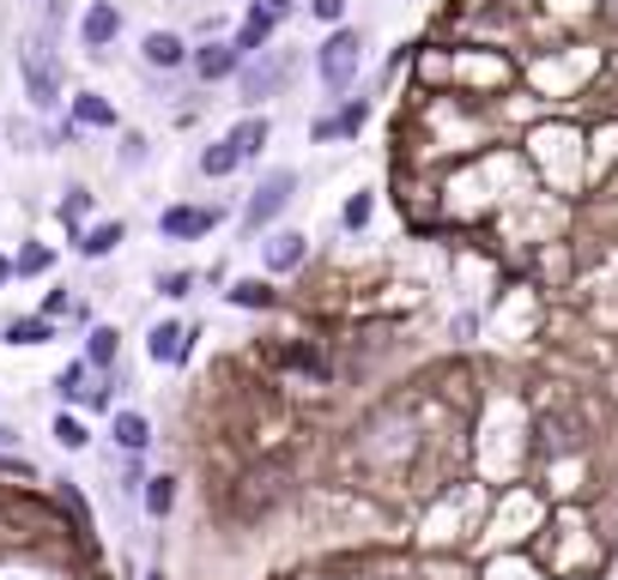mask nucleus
<instances>
[{
    "instance_id": "nucleus-1",
    "label": "nucleus",
    "mask_w": 618,
    "mask_h": 580,
    "mask_svg": "<svg viewBox=\"0 0 618 580\" xmlns=\"http://www.w3.org/2000/svg\"><path fill=\"white\" fill-rule=\"evenodd\" d=\"M412 417L407 412H370L364 429H352V460L370 465V472H388V465H400V453H412Z\"/></svg>"
},
{
    "instance_id": "nucleus-2",
    "label": "nucleus",
    "mask_w": 618,
    "mask_h": 580,
    "mask_svg": "<svg viewBox=\"0 0 618 580\" xmlns=\"http://www.w3.org/2000/svg\"><path fill=\"white\" fill-rule=\"evenodd\" d=\"M364 31H352V25H334L328 31V43L316 49V79L328 91H346V85H358V73H364Z\"/></svg>"
},
{
    "instance_id": "nucleus-3",
    "label": "nucleus",
    "mask_w": 618,
    "mask_h": 580,
    "mask_svg": "<svg viewBox=\"0 0 618 580\" xmlns=\"http://www.w3.org/2000/svg\"><path fill=\"white\" fill-rule=\"evenodd\" d=\"M298 200V169H267L255 181V193L243 200V236H261L267 224H279V212Z\"/></svg>"
},
{
    "instance_id": "nucleus-4",
    "label": "nucleus",
    "mask_w": 618,
    "mask_h": 580,
    "mask_svg": "<svg viewBox=\"0 0 618 580\" xmlns=\"http://www.w3.org/2000/svg\"><path fill=\"white\" fill-rule=\"evenodd\" d=\"M285 79H291V55H279V49H261V55H249V61L237 67L243 104H267V97H279Z\"/></svg>"
},
{
    "instance_id": "nucleus-5",
    "label": "nucleus",
    "mask_w": 618,
    "mask_h": 580,
    "mask_svg": "<svg viewBox=\"0 0 618 580\" xmlns=\"http://www.w3.org/2000/svg\"><path fill=\"white\" fill-rule=\"evenodd\" d=\"M219 224H224L219 206H188V200L159 212V236H164V242H200V236H212Z\"/></svg>"
},
{
    "instance_id": "nucleus-6",
    "label": "nucleus",
    "mask_w": 618,
    "mask_h": 580,
    "mask_svg": "<svg viewBox=\"0 0 618 580\" xmlns=\"http://www.w3.org/2000/svg\"><path fill=\"white\" fill-rule=\"evenodd\" d=\"M19 67H25L31 109H55V104H61V73H55V55H49V43H31V49L19 55Z\"/></svg>"
},
{
    "instance_id": "nucleus-7",
    "label": "nucleus",
    "mask_w": 618,
    "mask_h": 580,
    "mask_svg": "<svg viewBox=\"0 0 618 580\" xmlns=\"http://www.w3.org/2000/svg\"><path fill=\"white\" fill-rule=\"evenodd\" d=\"M188 351H195V327H183V321H159L152 333H145V357L159 363V369L188 363Z\"/></svg>"
},
{
    "instance_id": "nucleus-8",
    "label": "nucleus",
    "mask_w": 618,
    "mask_h": 580,
    "mask_svg": "<svg viewBox=\"0 0 618 580\" xmlns=\"http://www.w3.org/2000/svg\"><path fill=\"white\" fill-rule=\"evenodd\" d=\"M116 37H121V7H116V0H92V7L80 13V43L92 55H104Z\"/></svg>"
},
{
    "instance_id": "nucleus-9",
    "label": "nucleus",
    "mask_w": 618,
    "mask_h": 580,
    "mask_svg": "<svg viewBox=\"0 0 618 580\" xmlns=\"http://www.w3.org/2000/svg\"><path fill=\"white\" fill-rule=\"evenodd\" d=\"M188 67H195L200 85H219V79H237L243 55L231 43H200V49H188Z\"/></svg>"
},
{
    "instance_id": "nucleus-10",
    "label": "nucleus",
    "mask_w": 618,
    "mask_h": 580,
    "mask_svg": "<svg viewBox=\"0 0 618 580\" xmlns=\"http://www.w3.org/2000/svg\"><path fill=\"white\" fill-rule=\"evenodd\" d=\"M140 61L159 67V73H176V67H188V37H176V31H145Z\"/></svg>"
},
{
    "instance_id": "nucleus-11",
    "label": "nucleus",
    "mask_w": 618,
    "mask_h": 580,
    "mask_svg": "<svg viewBox=\"0 0 618 580\" xmlns=\"http://www.w3.org/2000/svg\"><path fill=\"white\" fill-rule=\"evenodd\" d=\"M121 242H128V224H121V218H104V224H92V230H73L80 260H109Z\"/></svg>"
},
{
    "instance_id": "nucleus-12",
    "label": "nucleus",
    "mask_w": 618,
    "mask_h": 580,
    "mask_svg": "<svg viewBox=\"0 0 618 580\" xmlns=\"http://www.w3.org/2000/svg\"><path fill=\"white\" fill-rule=\"evenodd\" d=\"M310 255V236L303 230H273L267 236V272H298Z\"/></svg>"
},
{
    "instance_id": "nucleus-13",
    "label": "nucleus",
    "mask_w": 618,
    "mask_h": 580,
    "mask_svg": "<svg viewBox=\"0 0 618 580\" xmlns=\"http://www.w3.org/2000/svg\"><path fill=\"white\" fill-rule=\"evenodd\" d=\"M73 128L116 133V128H121V116H116V104H109V97H97V91H80V97H73Z\"/></svg>"
},
{
    "instance_id": "nucleus-14",
    "label": "nucleus",
    "mask_w": 618,
    "mask_h": 580,
    "mask_svg": "<svg viewBox=\"0 0 618 580\" xmlns=\"http://www.w3.org/2000/svg\"><path fill=\"white\" fill-rule=\"evenodd\" d=\"M116 363H121V333H116V327H104V321H97L92 333H85V369H92V375H104V369H116Z\"/></svg>"
},
{
    "instance_id": "nucleus-15",
    "label": "nucleus",
    "mask_w": 618,
    "mask_h": 580,
    "mask_svg": "<svg viewBox=\"0 0 618 580\" xmlns=\"http://www.w3.org/2000/svg\"><path fill=\"white\" fill-rule=\"evenodd\" d=\"M109 436H116L121 453H145V448H152V417H145V412H116V417H109Z\"/></svg>"
},
{
    "instance_id": "nucleus-16",
    "label": "nucleus",
    "mask_w": 618,
    "mask_h": 580,
    "mask_svg": "<svg viewBox=\"0 0 618 580\" xmlns=\"http://www.w3.org/2000/svg\"><path fill=\"white\" fill-rule=\"evenodd\" d=\"M364 121H370V104H358V97H352V104H346L340 116H322L316 128H310V140H316V145H328V140H346V133H358Z\"/></svg>"
},
{
    "instance_id": "nucleus-17",
    "label": "nucleus",
    "mask_w": 618,
    "mask_h": 580,
    "mask_svg": "<svg viewBox=\"0 0 618 580\" xmlns=\"http://www.w3.org/2000/svg\"><path fill=\"white\" fill-rule=\"evenodd\" d=\"M224 140H231V152H237L243 164H249V157H261V145L273 140V121H267V116H243L237 128L224 133Z\"/></svg>"
},
{
    "instance_id": "nucleus-18",
    "label": "nucleus",
    "mask_w": 618,
    "mask_h": 580,
    "mask_svg": "<svg viewBox=\"0 0 618 580\" xmlns=\"http://www.w3.org/2000/svg\"><path fill=\"white\" fill-rule=\"evenodd\" d=\"M55 339V321H43V315H19V321H7L0 327V345H49Z\"/></svg>"
},
{
    "instance_id": "nucleus-19",
    "label": "nucleus",
    "mask_w": 618,
    "mask_h": 580,
    "mask_svg": "<svg viewBox=\"0 0 618 580\" xmlns=\"http://www.w3.org/2000/svg\"><path fill=\"white\" fill-rule=\"evenodd\" d=\"M55 393H61V405H85V393H92V369H85V357H73L61 375H55Z\"/></svg>"
},
{
    "instance_id": "nucleus-20",
    "label": "nucleus",
    "mask_w": 618,
    "mask_h": 580,
    "mask_svg": "<svg viewBox=\"0 0 618 580\" xmlns=\"http://www.w3.org/2000/svg\"><path fill=\"white\" fill-rule=\"evenodd\" d=\"M140 502H145V514L152 520H164L176 508V477L171 472H159V477H145V490H140Z\"/></svg>"
},
{
    "instance_id": "nucleus-21",
    "label": "nucleus",
    "mask_w": 618,
    "mask_h": 580,
    "mask_svg": "<svg viewBox=\"0 0 618 580\" xmlns=\"http://www.w3.org/2000/svg\"><path fill=\"white\" fill-rule=\"evenodd\" d=\"M273 31H279V25H267V19H255V13H249V19L237 25V37H231V49H237L243 61H249V55H261L267 43H273Z\"/></svg>"
},
{
    "instance_id": "nucleus-22",
    "label": "nucleus",
    "mask_w": 618,
    "mask_h": 580,
    "mask_svg": "<svg viewBox=\"0 0 618 580\" xmlns=\"http://www.w3.org/2000/svg\"><path fill=\"white\" fill-rule=\"evenodd\" d=\"M224 297H231V309H273V284L267 279H237Z\"/></svg>"
},
{
    "instance_id": "nucleus-23",
    "label": "nucleus",
    "mask_w": 618,
    "mask_h": 580,
    "mask_svg": "<svg viewBox=\"0 0 618 580\" xmlns=\"http://www.w3.org/2000/svg\"><path fill=\"white\" fill-rule=\"evenodd\" d=\"M231 169H243V157L231 152V140H212L207 152H200V176H207V181H224Z\"/></svg>"
},
{
    "instance_id": "nucleus-24",
    "label": "nucleus",
    "mask_w": 618,
    "mask_h": 580,
    "mask_svg": "<svg viewBox=\"0 0 618 580\" xmlns=\"http://www.w3.org/2000/svg\"><path fill=\"white\" fill-rule=\"evenodd\" d=\"M49 267H55V255H49L43 242H25V248L13 255V279H43Z\"/></svg>"
},
{
    "instance_id": "nucleus-25",
    "label": "nucleus",
    "mask_w": 618,
    "mask_h": 580,
    "mask_svg": "<svg viewBox=\"0 0 618 580\" xmlns=\"http://www.w3.org/2000/svg\"><path fill=\"white\" fill-rule=\"evenodd\" d=\"M55 441H61L67 453H85V448H92V429H85L73 412H61V417H55Z\"/></svg>"
},
{
    "instance_id": "nucleus-26",
    "label": "nucleus",
    "mask_w": 618,
    "mask_h": 580,
    "mask_svg": "<svg viewBox=\"0 0 618 580\" xmlns=\"http://www.w3.org/2000/svg\"><path fill=\"white\" fill-rule=\"evenodd\" d=\"M85 212H92V188H67L61 193V224H67V230H80Z\"/></svg>"
},
{
    "instance_id": "nucleus-27",
    "label": "nucleus",
    "mask_w": 618,
    "mask_h": 580,
    "mask_svg": "<svg viewBox=\"0 0 618 580\" xmlns=\"http://www.w3.org/2000/svg\"><path fill=\"white\" fill-rule=\"evenodd\" d=\"M195 272H183V267H176V272H159V297H171V303H183V297H195Z\"/></svg>"
},
{
    "instance_id": "nucleus-28",
    "label": "nucleus",
    "mask_w": 618,
    "mask_h": 580,
    "mask_svg": "<svg viewBox=\"0 0 618 580\" xmlns=\"http://www.w3.org/2000/svg\"><path fill=\"white\" fill-rule=\"evenodd\" d=\"M370 212H376V206H370V193H352V200H346V212H340V224H346V230H364Z\"/></svg>"
},
{
    "instance_id": "nucleus-29",
    "label": "nucleus",
    "mask_w": 618,
    "mask_h": 580,
    "mask_svg": "<svg viewBox=\"0 0 618 580\" xmlns=\"http://www.w3.org/2000/svg\"><path fill=\"white\" fill-rule=\"evenodd\" d=\"M249 13H255V19H267V25H285V19L298 13V0H255Z\"/></svg>"
},
{
    "instance_id": "nucleus-30",
    "label": "nucleus",
    "mask_w": 618,
    "mask_h": 580,
    "mask_svg": "<svg viewBox=\"0 0 618 580\" xmlns=\"http://www.w3.org/2000/svg\"><path fill=\"white\" fill-rule=\"evenodd\" d=\"M121 164H128V169L145 164V133H121Z\"/></svg>"
},
{
    "instance_id": "nucleus-31",
    "label": "nucleus",
    "mask_w": 618,
    "mask_h": 580,
    "mask_svg": "<svg viewBox=\"0 0 618 580\" xmlns=\"http://www.w3.org/2000/svg\"><path fill=\"white\" fill-rule=\"evenodd\" d=\"M37 315H43V321H61V315H73V297H67V291H49Z\"/></svg>"
},
{
    "instance_id": "nucleus-32",
    "label": "nucleus",
    "mask_w": 618,
    "mask_h": 580,
    "mask_svg": "<svg viewBox=\"0 0 618 580\" xmlns=\"http://www.w3.org/2000/svg\"><path fill=\"white\" fill-rule=\"evenodd\" d=\"M310 13H316L322 25H340V19H346V0H310Z\"/></svg>"
},
{
    "instance_id": "nucleus-33",
    "label": "nucleus",
    "mask_w": 618,
    "mask_h": 580,
    "mask_svg": "<svg viewBox=\"0 0 618 580\" xmlns=\"http://www.w3.org/2000/svg\"><path fill=\"white\" fill-rule=\"evenodd\" d=\"M0 472H7V477H31V460H19V453H0Z\"/></svg>"
},
{
    "instance_id": "nucleus-34",
    "label": "nucleus",
    "mask_w": 618,
    "mask_h": 580,
    "mask_svg": "<svg viewBox=\"0 0 618 580\" xmlns=\"http://www.w3.org/2000/svg\"><path fill=\"white\" fill-rule=\"evenodd\" d=\"M19 448V429L13 424H0V453H13Z\"/></svg>"
},
{
    "instance_id": "nucleus-35",
    "label": "nucleus",
    "mask_w": 618,
    "mask_h": 580,
    "mask_svg": "<svg viewBox=\"0 0 618 580\" xmlns=\"http://www.w3.org/2000/svg\"><path fill=\"white\" fill-rule=\"evenodd\" d=\"M7 284H13V260L0 255V291H7Z\"/></svg>"
},
{
    "instance_id": "nucleus-36",
    "label": "nucleus",
    "mask_w": 618,
    "mask_h": 580,
    "mask_svg": "<svg viewBox=\"0 0 618 580\" xmlns=\"http://www.w3.org/2000/svg\"><path fill=\"white\" fill-rule=\"evenodd\" d=\"M145 580H164V575H145Z\"/></svg>"
}]
</instances>
